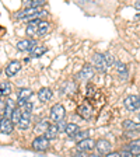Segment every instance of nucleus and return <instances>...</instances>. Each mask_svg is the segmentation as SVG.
Returning <instances> with one entry per match:
<instances>
[{
	"instance_id": "13",
	"label": "nucleus",
	"mask_w": 140,
	"mask_h": 157,
	"mask_svg": "<svg viewBox=\"0 0 140 157\" xmlns=\"http://www.w3.org/2000/svg\"><path fill=\"white\" fill-rule=\"evenodd\" d=\"M20 69H21V62H18V60H11V62L6 66L7 77H13V76H16L17 73L20 72Z\"/></svg>"
},
{
	"instance_id": "18",
	"label": "nucleus",
	"mask_w": 140,
	"mask_h": 157,
	"mask_svg": "<svg viewBox=\"0 0 140 157\" xmlns=\"http://www.w3.org/2000/svg\"><path fill=\"white\" fill-rule=\"evenodd\" d=\"M16 109H17V102L14 100H11V98L6 100V108H4V112H3L4 118H11V114Z\"/></svg>"
},
{
	"instance_id": "12",
	"label": "nucleus",
	"mask_w": 140,
	"mask_h": 157,
	"mask_svg": "<svg viewBox=\"0 0 140 157\" xmlns=\"http://www.w3.org/2000/svg\"><path fill=\"white\" fill-rule=\"evenodd\" d=\"M77 114L80 115L83 119H90V118L93 117V114H94V111H93L91 105L85 102V104H81L77 108Z\"/></svg>"
},
{
	"instance_id": "6",
	"label": "nucleus",
	"mask_w": 140,
	"mask_h": 157,
	"mask_svg": "<svg viewBox=\"0 0 140 157\" xmlns=\"http://www.w3.org/2000/svg\"><path fill=\"white\" fill-rule=\"evenodd\" d=\"M31 147L36 151H45L49 147V140L45 136H36L32 140V143H31Z\"/></svg>"
},
{
	"instance_id": "14",
	"label": "nucleus",
	"mask_w": 140,
	"mask_h": 157,
	"mask_svg": "<svg viewBox=\"0 0 140 157\" xmlns=\"http://www.w3.org/2000/svg\"><path fill=\"white\" fill-rule=\"evenodd\" d=\"M21 119H20V122L17 125H18L20 129H23V131H25V129H28L29 125H31V114L32 112H28V111H23L21 109Z\"/></svg>"
},
{
	"instance_id": "17",
	"label": "nucleus",
	"mask_w": 140,
	"mask_h": 157,
	"mask_svg": "<svg viewBox=\"0 0 140 157\" xmlns=\"http://www.w3.org/2000/svg\"><path fill=\"white\" fill-rule=\"evenodd\" d=\"M38 23H39V20H34V21L28 23V25H27V28H25V34L31 39L35 35H38Z\"/></svg>"
},
{
	"instance_id": "19",
	"label": "nucleus",
	"mask_w": 140,
	"mask_h": 157,
	"mask_svg": "<svg viewBox=\"0 0 140 157\" xmlns=\"http://www.w3.org/2000/svg\"><path fill=\"white\" fill-rule=\"evenodd\" d=\"M52 95H53V93H52V90L49 87H44V88H41L38 91V100L41 102H48L51 98H52Z\"/></svg>"
},
{
	"instance_id": "15",
	"label": "nucleus",
	"mask_w": 140,
	"mask_h": 157,
	"mask_svg": "<svg viewBox=\"0 0 140 157\" xmlns=\"http://www.w3.org/2000/svg\"><path fill=\"white\" fill-rule=\"evenodd\" d=\"M122 128L125 132H140V124H137L133 119H125L122 122Z\"/></svg>"
},
{
	"instance_id": "1",
	"label": "nucleus",
	"mask_w": 140,
	"mask_h": 157,
	"mask_svg": "<svg viewBox=\"0 0 140 157\" xmlns=\"http://www.w3.org/2000/svg\"><path fill=\"white\" fill-rule=\"evenodd\" d=\"M46 14L45 11L39 9H29V7H25L23 11H20V13L16 14V17L18 20H24V21H34V20H39V17Z\"/></svg>"
},
{
	"instance_id": "37",
	"label": "nucleus",
	"mask_w": 140,
	"mask_h": 157,
	"mask_svg": "<svg viewBox=\"0 0 140 157\" xmlns=\"http://www.w3.org/2000/svg\"><path fill=\"white\" fill-rule=\"evenodd\" d=\"M0 75H2V70H0Z\"/></svg>"
},
{
	"instance_id": "27",
	"label": "nucleus",
	"mask_w": 140,
	"mask_h": 157,
	"mask_svg": "<svg viewBox=\"0 0 140 157\" xmlns=\"http://www.w3.org/2000/svg\"><path fill=\"white\" fill-rule=\"evenodd\" d=\"M44 4H45L44 0H28V2H25V7H29V9H39Z\"/></svg>"
},
{
	"instance_id": "20",
	"label": "nucleus",
	"mask_w": 140,
	"mask_h": 157,
	"mask_svg": "<svg viewBox=\"0 0 140 157\" xmlns=\"http://www.w3.org/2000/svg\"><path fill=\"white\" fill-rule=\"evenodd\" d=\"M49 122L48 121H39L38 124L34 126V132H35L38 136H44L45 135V132L48 131V128H49Z\"/></svg>"
},
{
	"instance_id": "34",
	"label": "nucleus",
	"mask_w": 140,
	"mask_h": 157,
	"mask_svg": "<svg viewBox=\"0 0 140 157\" xmlns=\"http://www.w3.org/2000/svg\"><path fill=\"white\" fill-rule=\"evenodd\" d=\"M133 7H134L136 10H140V2H136V3L133 4Z\"/></svg>"
},
{
	"instance_id": "32",
	"label": "nucleus",
	"mask_w": 140,
	"mask_h": 157,
	"mask_svg": "<svg viewBox=\"0 0 140 157\" xmlns=\"http://www.w3.org/2000/svg\"><path fill=\"white\" fill-rule=\"evenodd\" d=\"M4 108H6V101L0 97V114H3L4 112Z\"/></svg>"
},
{
	"instance_id": "8",
	"label": "nucleus",
	"mask_w": 140,
	"mask_h": 157,
	"mask_svg": "<svg viewBox=\"0 0 140 157\" xmlns=\"http://www.w3.org/2000/svg\"><path fill=\"white\" fill-rule=\"evenodd\" d=\"M38 45V42H36L35 39H23V41H18V44H17V48L20 49V51H24V52H28V51H31L32 52L34 48Z\"/></svg>"
},
{
	"instance_id": "10",
	"label": "nucleus",
	"mask_w": 140,
	"mask_h": 157,
	"mask_svg": "<svg viewBox=\"0 0 140 157\" xmlns=\"http://www.w3.org/2000/svg\"><path fill=\"white\" fill-rule=\"evenodd\" d=\"M93 76H94V69H93L91 65H85L84 67L80 70L78 73V80H81V82H88V80H91Z\"/></svg>"
},
{
	"instance_id": "28",
	"label": "nucleus",
	"mask_w": 140,
	"mask_h": 157,
	"mask_svg": "<svg viewBox=\"0 0 140 157\" xmlns=\"http://www.w3.org/2000/svg\"><path fill=\"white\" fill-rule=\"evenodd\" d=\"M87 137H90V132H88V131H78L77 133L73 136V139H76V140H77V143H78V142L84 140V139H87Z\"/></svg>"
},
{
	"instance_id": "11",
	"label": "nucleus",
	"mask_w": 140,
	"mask_h": 157,
	"mask_svg": "<svg viewBox=\"0 0 140 157\" xmlns=\"http://www.w3.org/2000/svg\"><path fill=\"white\" fill-rule=\"evenodd\" d=\"M123 149H126L127 151H131L133 157L140 156V137L139 139H133V140H131Z\"/></svg>"
},
{
	"instance_id": "23",
	"label": "nucleus",
	"mask_w": 140,
	"mask_h": 157,
	"mask_svg": "<svg viewBox=\"0 0 140 157\" xmlns=\"http://www.w3.org/2000/svg\"><path fill=\"white\" fill-rule=\"evenodd\" d=\"M51 29V24L45 20H39L38 23V36H45Z\"/></svg>"
},
{
	"instance_id": "5",
	"label": "nucleus",
	"mask_w": 140,
	"mask_h": 157,
	"mask_svg": "<svg viewBox=\"0 0 140 157\" xmlns=\"http://www.w3.org/2000/svg\"><path fill=\"white\" fill-rule=\"evenodd\" d=\"M123 105L129 111H137V109H140V95H127L123 100Z\"/></svg>"
},
{
	"instance_id": "22",
	"label": "nucleus",
	"mask_w": 140,
	"mask_h": 157,
	"mask_svg": "<svg viewBox=\"0 0 140 157\" xmlns=\"http://www.w3.org/2000/svg\"><path fill=\"white\" fill-rule=\"evenodd\" d=\"M58 133H59L58 125H56V124H51V125H49V128H48V131L45 132V135H44V136H45L48 140H52V139H56Z\"/></svg>"
},
{
	"instance_id": "29",
	"label": "nucleus",
	"mask_w": 140,
	"mask_h": 157,
	"mask_svg": "<svg viewBox=\"0 0 140 157\" xmlns=\"http://www.w3.org/2000/svg\"><path fill=\"white\" fill-rule=\"evenodd\" d=\"M21 114H23V112H21V108L20 107H17V109L11 114V118H10V119H11V122H13L14 125L20 122V119H21Z\"/></svg>"
},
{
	"instance_id": "3",
	"label": "nucleus",
	"mask_w": 140,
	"mask_h": 157,
	"mask_svg": "<svg viewBox=\"0 0 140 157\" xmlns=\"http://www.w3.org/2000/svg\"><path fill=\"white\" fill-rule=\"evenodd\" d=\"M65 115H66V109L62 104H55L51 108V111H49V118H51L55 124L62 122L63 119H65Z\"/></svg>"
},
{
	"instance_id": "25",
	"label": "nucleus",
	"mask_w": 140,
	"mask_h": 157,
	"mask_svg": "<svg viewBox=\"0 0 140 157\" xmlns=\"http://www.w3.org/2000/svg\"><path fill=\"white\" fill-rule=\"evenodd\" d=\"M115 66H116V70H118V73H119V76H121V78H126V76H127L126 65L122 63L121 60H116V62H115Z\"/></svg>"
},
{
	"instance_id": "7",
	"label": "nucleus",
	"mask_w": 140,
	"mask_h": 157,
	"mask_svg": "<svg viewBox=\"0 0 140 157\" xmlns=\"http://www.w3.org/2000/svg\"><path fill=\"white\" fill-rule=\"evenodd\" d=\"M77 150L84 151V153H91L93 150H95V140L93 137H87L84 140L77 143Z\"/></svg>"
},
{
	"instance_id": "21",
	"label": "nucleus",
	"mask_w": 140,
	"mask_h": 157,
	"mask_svg": "<svg viewBox=\"0 0 140 157\" xmlns=\"http://www.w3.org/2000/svg\"><path fill=\"white\" fill-rule=\"evenodd\" d=\"M11 91H13V84L10 82H2L0 83V97H7V95L11 94Z\"/></svg>"
},
{
	"instance_id": "16",
	"label": "nucleus",
	"mask_w": 140,
	"mask_h": 157,
	"mask_svg": "<svg viewBox=\"0 0 140 157\" xmlns=\"http://www.w3.org/2000/svg\"><path fill=\"white\" fill-rule=\"evenodd\" d=\"M14 129V124L11 122V119L10 118H3L2 119V122H0V132L2 133H11Z\"/></svg>"
},
{
	"instance_id": "36",
	"label": "nucleus",
	"mask_w": 140,
	"mask_h": 157,
	"mask_svg": "<svg viewBox=\"0 0 140 157\" xmlns=\"http://www.w3.org/2000/svg\"><path fill=\"white\" fill-rule=\"evenodd\" d=\"M3 118H4V115H3V114H0V122H2V119H3Z\"/></svg>"
},
{
	"instance_id": "31",
	"label": "nucleus",
	"mask_w": 140,
	"mask_h": 157,
	"mask_svg": "<svg viewBox=\"0 0 140 157\" xmlns=\"http://www.w3.org/2000/svg\"><path fill=\"white\" fill-rule=\"evenodd\" d=\"M72 157H88V153H84V151H76V153L72 154Z\"/></svg>"
},
{
	"instance_id": "35",
	"label": "nucleus",
	"mask_w": 140,
	"mask_h": 157,
	"mask_svg": "<svg viewBox=\"0 0 140 157\" xmlns=\"http://www.w3.org/2000/svg\"><path fill=\"white\" fill-rule=\"evenodd\" d=\"M88 157H101V156H98V154L95 153V154H88Z\"/></svg>"
},
{
	"instance_id": "24",
	"label": "nucleus",
	"mask_w": 140,
	"mask_h": 157,
	"mask_svg": "<svg viewBox=\"0 0 140 157\" xmlns=\"http://www.w3.org/2000/svg\"><path fill=\"white\" fill-rule=\"evenodd\" d=\"M80 131V128H78V125L77 124H73V122H70V124H66V126H65V132L67 133V136H70V137H73L77 132Z\"/></svg>"
},
{
	"instance_id": "30",
	"label": "nucleus",
	"mask_w": 140,
	"mask_h": 157,
	"mask_svg": "<svg viewBox=\"0 0 140 157\" xmlns=\"http://www.w3.org/2000/svg\"><path fill=\"white\" fill-rule=\"evenodd\" d=\"M119 154H121V157H133L131 151H127L126 149H122V150L119 151Z\"/></svg>"
},
{
	"instance_id": "4",
	"label": "nucleus",
	"mask_w": 140,
	"mask_h": 157,
	"mask_svg": "<svg viewBox=\"0 0 140 157\" xmlns=\"http://www.w3.org/2000/svg\"><path fill=\"white\" fill-rule=\"evenodd\" d=\"M91 66H93V69H95L98 72H105V70L109 67L107 60H105V55H102V53H94V55H93Z\"/></svg>"
},
{
	"instance_id": "2",
	"label": "nucleus",
	"mask_w": 140,
	"mask_h": 157,
	"mask_svg": "<svg viewBox=\"0 0 140 157\" xmlns=\"http://www.w3.org/2000/svg\"><path fill=\"white\" fill-rule=\"evenodd\" d=\"M95 151L98 156L105 157L107 154L112 153V143L107 139H98L95 140Z\"/></svg>"
},
{
	"instance_id": "33",
	"label": "nucleus",
	"mask_w": 140,
	"mask_h": 157,
	"mask_svg": "<svg viewBox=\"0 0 140 157\" xmlns=\"http://www.w3.org/2000/svg\"><path fill=\"white\" fill-rule=\"evenodd\" d=\"M105 157H121V154H119V151H112V153L107 154Z\"/></svg>"
},
{
	"instance_id": "9",
	"label": "nucleus",
	"mask_w": 140,
	"mask_h": 157,
	"mask_svg": "<svg viewBox=\"0 0 140 157\" xmlns=\"http://www.w3.org/2000/svg\"><path fill=\"white\" fill-rule=\"evenodd\" d=\"M32 95V90L31 88H20L18 91H17V100H18V104L23 107L25 102H28L29 97Z\"/></svg>"
},
{
	"instance_id": "26",
	"label": "nucleus",
	"mask_w": 140,
	"mask_h": 157,
	"mask_svg": "<svg viewBox=\"0 0 140 157\" xmlns=\"http://www.w3.org/2000/svg\"><path fill=\"white\" fill-rule=\"evenodd\" d=\"M46 51H48V48H46L45 45H36L32 51V58H39V56L44 55Z\"/></svg>"
}]
</instances>
